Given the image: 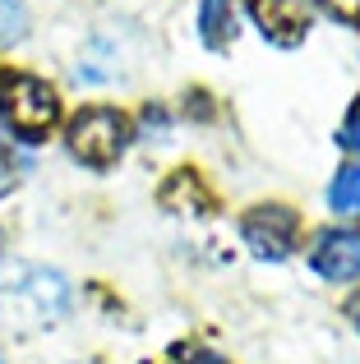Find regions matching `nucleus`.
<instances>
[{
	"label": "nucleus",
	"instance_id": "7",
	"mask_svg": "<svg viewBox=\"0 0 360 364\" xmlns=\"http://www.w3.org/2000/svg\"><path fill=\"white\" fill-rule=\"evenodd\" d=\"M162 203L171 208V213H189V217H208L213 213V194L203 189L198 171H176V176L162 185Z\"/></svg>",
	"mask_w": 360,
	"mask_h": 364
},
{
	"label": "nucleus",
	"instance_id": "11",
	"mask_svg": "<svg viewBox=\"0 0 360 364\" xmlns=\"http://www.w3.org/2000/svg\"><path fill=\"white\" fill-rule=\"evenodd\" d=\"M166 364H226L217 350H208V346H194V341H180V346L166 350Z\"/></svg>",
	"mask_w": 360,
	"mask_h": 364
},
{
	"label": "nucleus",
	"instance_id": "1",
	"mask_svg": "<svg viewBox=\"0 0 360 364\" xmlns=\"http://www.w3.org/2000/svg\"><path fill=\"white\" fill-rule=\"evenodd\" d=\"M0 124L18 143H42L60 124V97L51 83L23 70H0Z\"/></svg>",
	"mask_w": 360,
	"mask_h": 364
},
{
	"label": "nucleus",
	"instance_id": "2",
	"mask_svg": "<svg viewBox=\"0 0 360 364\" xmlns=\"http://www.w3.org/2000/svg\"><path fill=\"white\" fill-rule=\"evenodd\" d=\"M0 304L18 328H51L70 314V286L46 267H9L0 282Z\"/></svg>",
	"mask_w": 360,
	"mask_h": 364
},
{
	"label": "nucleus",
	"instance_id": "15",
	"mask_svg": "<svg viewBox=\"0 0 360 364\" xmlns=\"http://www.w3.org/2000/svg\"><path fill=\"white\" fill-rule=\"evenodd\" d=\"M9 185H14V176H9V157H5V152H0V194H5Z\"/></svg>",
	"mask_w": 360,
	"mask_h": 364
},
{
	"label": "nucleus",
	"instance_id": "10",
	"mask_svg": "<svg viewBox=\"0 0 360 364\" xmlns=\"http://www.w3.org/2000/svg\"><path fill=\"white\" fill-rule=\"evenodd\" d=\"M28 37V5L23 0H0V46H14Z\"/></svg>",
	"mask_w": 360,
	"mask_h": 364
},
{
	"label": "nucleus",
	"instance_id": "6",
	"mask_svg": "<svg viewBox=\"0 0 360 364\" xmlns=\"http://www.w3.org/2000/svg\"><path fill=\"white\" fill-rule=\"evenodd\" d=\"M250 14L272 46H300L309 37V0H250Z\"/></svg>",
	"mask_w": 360,
	"mask_h": 364
},
{
	"label": "nucleus",
	"instance_id": "3",
	"mask_svg": "<svg viewBox=\"0 0 360 364\" xmlns=\"http://www.w3.org/2000/svg\"><path fill=\"white\" fill-rule=\"evenodd\" d=\"M129 139H134V124H129V116L116 111V107H83L79 116H70V124H65L70 152L92 171L116 166V161L125 157Z\"/></svg>",
	"mask_w": 360,
	"mask_h": 364
},
{
	"label": "nucleus",
	"instance_id": "4",
	"mask_svg": "<svg viewBox=\"0 0 360 364\" xmlns=\"http://www.w3.org/2000/svg\"><path fill=\"white\" fill-rule=\"evenodd\" d=\"M240 235H245V245H250L259 258H272V263H282V258L296 249L300 217L291 213L287 203H259V208H250V213H245Z\"/></svg>",
	"mask_w": 360,
	"mask_h": 364
},
{
	"label": "nucleus",
	"instance_id": "5",
	"mask_svg": "<svg viewBox=\"0 0 360 364\" xmlns=\"http://www.w3.org/2000/svg\"><path fill=\"white\" fill-rule=\"evenodd\" d=\"M309 267L328 282H356L360 277V231L328 226L309 240Z\"/></svg>",
	"mask_w": 360,
	"mask_h": 364
},
{
	"label": "nucleus",
	"instance_id": "16",
	"mask_svg": "<svg viewBox=\"0 0 360 364\" xmlns=\"http://www.w3.org/2000/svg\"><path fill=\"white\" fill-rule=\"evenodd\" d=\"M346 318L356 323V332H360V291L351 295V300H346Z\"/></svg>",
	"mask_w": 360,
	"mask_h": 364
},
{
	"label": "nucleus",
	"instance_id": "14",
	"mask_svg": "<svg viewBox=\"0 0 360 364\" xmlns=\"http://www.w3.org/2000/svg\"><path fill=\"white\" fill-rule=\"evenodd\" d=\"M185 102H189V107H185L189 116H198V120H208V116H213V107H208V92H189Z\"/></svg>",
	"mask_w": 360,
	"mask_h": 364
},
{
	"label": "nucleus",
	"instance_id": "8",
	"mask_svg": "<svg viewBox=\"0 0 360 364\" xmlns=\"http://www.w3.org/2000/svg\"><path fill=\"white\" fill-rule=\"evenodd\" d=\"M240 33V14H235V0H203L198 5V37H203L213 51H226Z\"/></svg>",
	"mask_w": 360,
	"mask_h": 364
},
{
	"label": "nucleus",
	"instance_id": "13",
	"mask_svg": "<svg viewBox=\"0 0 360 364\" xmlns=\"http://www.w3.org/2000/svg\"><path fill=\"white\" fill-rule=\"evenodd\" d=\"M319 5H324L328 14L346 18V23H356V18H360V0H319Z\"/></svg>",
	"mask_w": 360,
	"mask_h": 364
},
{
	"label": "nucleus",
	"instance_id": "9",
	"mask_svg": "<svg viewBox=\"0 0 360 364\" xmlns=\"http://www.w3.org/2000/svg\"><path fill=\"white\" fill-rule=\"evenodd\" d=\"M328 203L342 217H360V166H342L333 176V189H328Z\"/></svg>",
	"mask_w": 360,
	"mask_h": 364
},
{
	"label": "nucleus",
	"instance_id": "12",
	"mask_svg": "<svg viewBox=\"0 0 360 364\" xmlns=\"http://www.w3.org/2000/svg\"><path fill=\"white\" fill-rule=\"evenodd\" d=\"M337 148H342V152H356V157H360V97L351 102L342 129H337Z\"/></svg>",
	"mask_w": 360,
	"mask_h": 364
}]
</instances>
